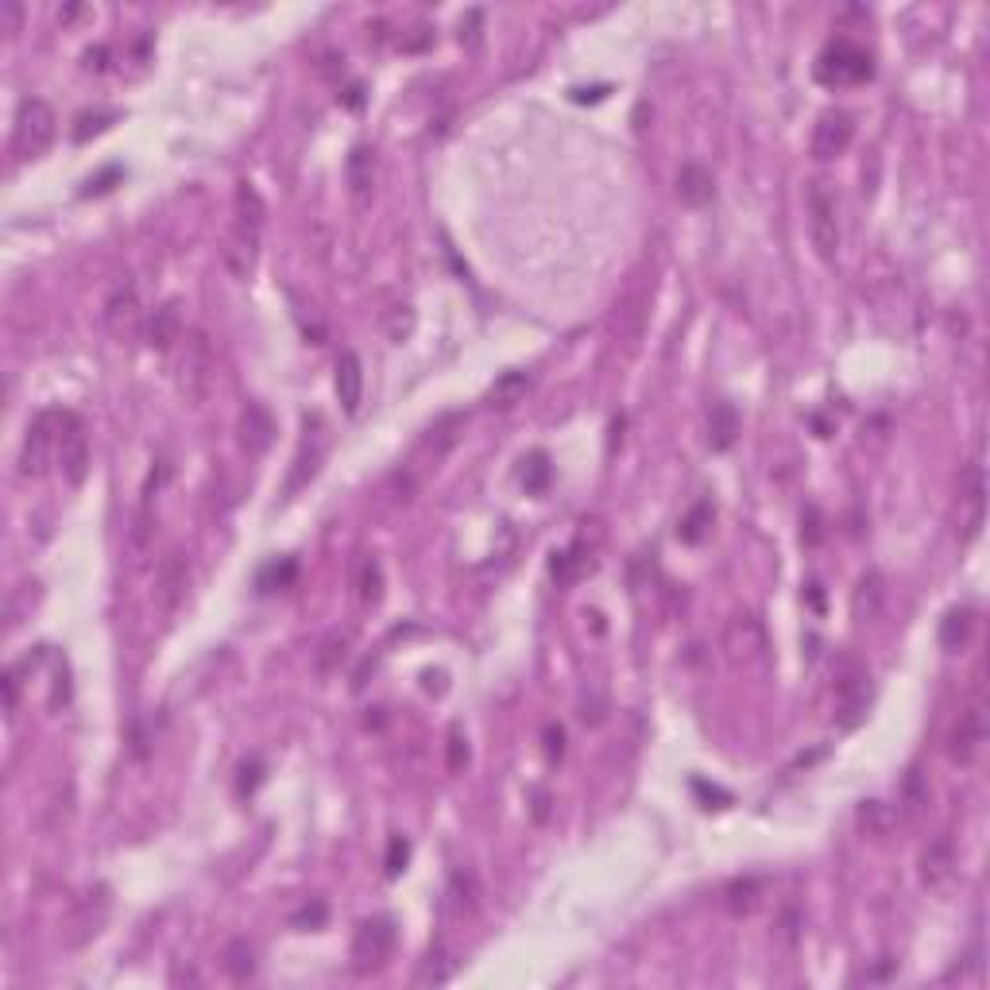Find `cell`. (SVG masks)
I'll return each instance as SVG.
<instances>
[{
    "mask_svg": "<svg viewBox=\"0 0 990 990\" xmlns=\"http://www.w3.org/2000/svg\"><path fill=\"white\" fill-rule=\"evenodd\" d=\"M55 132H59L55 109H51L43 97H24L20 109H16V120H12V155H16L20 163L39 159V155L51 147Z\"/></svg>",
    "mask_w": 990,
    "mask_h": 990,
    "instance_id": "6da1fadb",
    "label": "cell"
},
{
    "mask_svg": "<svg viewBox=\"0 0 990 990\" xmlns=\"http://www.w3.org/2000/svg\"><path fill=\"white\" fill-rule=\"evenodd\" d=\"M871 74H874L871 51H863L851 39H832L820 51V59H816V82L828 89L863 86V82H871Z\"/></svg>",
    "mask_w": 990,
    "mask_h": 990,
    "instance_id": "7a4b0ae2",
    "label": "cell"
},
{
    "mask_svg": "<svg viewBox=\"0 0 990 990\" xmlns=\"http://www.w3.org/2000/svg\"><path fill=\"white\" fill-rule=\"evenodd\" d=\"M213 372H217V356L202 329H190L182 337V360H178V391L190 407H202L213 391Z\"/></svg>",
    "mask_w": 990,
    "mask_h": 990,
    "instance_id": "3957f363",
    "label": "cell"
},
{
    "mask_svg": "<svg viewBox=\"0 0 990 990\" xmlns=\"http://www.w3.org/2000/svg\"><path fill=\"white\" fill-rule=\"evenodd\" d=\"M805 213H809V236L820 260H836L840 252V209L836 198L828 194L824 182H809L805 186Z\"/></svg>",
    "mask_w": 990,
    "mask_h": 990,
    "instance_id": "277c9868",
    "label": "cell"
},
{
    "mask_svg": "<svg viewBox=\"0 0 990 990\" xmlns=\"http://www.w3.org/2000/svg\"><path fill=\"white\" fill-rule=\"evenodd\" d=\"M59 418H62V410H43V414H35V422H31L28 434H24V445H20V476L39 480V476L47 472L51 457L59 453Z\"/></svg>",
    "mask_w": 990,
    "mask_h": 990,
    "instance_id": "5b68a950",
    "label": "cell"
},
{
    "mask_svg": "<svg viewBox=\"0 0 990 990\" xmlns=\"http://www.w3.org/2000/svg\"><path fill=\"white\" fill-rule=\"evenodd\" d=\"M260 248H263V229L260 225H248V221H236L229 225V233H225V244H221V263H225V271L240 279V283H248L252 275H256V263H260Z\"/></svg>",
    "mask_w": 990,
    "mask_h": 990,
    "instance_id": "8992f818",
    "label": "cell"
},
{
    "mask_svg": "<svg viewBox=\"0 0 990 990\" xmlns=\"http://www.w3.org/2000/svg\"><path fill=\"white\" fill-rule=\"evenodd\" d=\"M59 465H62V476H66L74 488L86 484L89 441H86V426H82V418H78L74 410H62V418H59Z\"/></svg>",
    "mask_w": 990,
    "mask_h": 990,
    "instance_id": "52a82bcc",
    "label": "cell"
},
{
    "mask_svg": "<svg viewBox=\"0 0 990 990\" xmlns=\"http://www.w3.org/2000/svg\"><path fill=\"white\" fill-rule=\"evenodd\" d=\"M395 948V925L387 917H372V921H360V929L352 936V967L356 971H376L387 963Z\"/></svg>",
    "mask_w": 990,
    "mask_h": 990,
    "instance_id": "ba28073f",
    "label": "cell"
},
{
    "mask_svg": "<svg viewBox=\"0 0 990 990\" xmlns=\"http://www.w3.org/2000/svg\"><path fill=\"white\" fill-rule=\"evenodd\" d=\"M855 140V117L847 109H828L813 124V159H836Z\"/></svg>",
    "mask_w": 990,
    "mask_h": 990,
    "instance_id": "9c48e42d",
    "label": "cell"
},
{
    "mask_svg": "<svg viewBox=\"0 0 990 990\" xmlns=\"http://www.w3.org/2000/svg\"><path fill=\"white\" fill-rule=\"evenodd\" d=\"M186 584H190V557L175 550V554L163 557V565L155 573V608L163 615H175V608L186 596Z\"/></svg>",
    "mask_w": 990,
    "mask_h": 990,
    "instance_id": "30bf717a",
    "label": "cell"
},
{
    "mask_svg": "<svg viewBox=\"0 0 990 990\" xmlns=\"http://www.w3.org/2000/svg\"><path fill=\"white\" fill-rule=\"evenodd\" d=\"M983 743H987V720H983V708L971 704L960 716L952 739H948V755H952V762H960V766H975L979 755H983Z\"/></svg>",
    "mask_w": 990,
    "mask_h": 990,
    "instance_id": "8fae6325",
    "label": "cell"
},
{
    "mask_svg": "<svg viewBox=\"0 0 990 990\" xmlns=\"http://www.w3.org/2000/svg\"><path fill=\"white\" fill-rule=\"evenodd\" d=\"M105 329L117 337V341H128L132 333L144 329V310H140V294L132 283H124L117 291L109 294L105 302Z\"/></svg>",
    "mask_w": 990,
    "mask_h": 990,
    "instance_id": "7c38bea8",
    "label": "cell"
},
{
    "mask_svg": "<svg viewBox=\"0 0 990 990\" xmlns=\"http://www.w3.org/2000/svg\"><path fill=\"white\" fill-rule=\"evenodd\" d=\"M871 677L867 673H851L836 685V720L840 728H855L863 716H867V704H871Z\"/></svg>",
    "mask_w": 990,
    "mask_h": 990,
    "instance_id": "4fadbf2b",
    "label": "cell"
},
{
    "mask_svg": "<svg viewBox=\"0 0 990 990\" xmlns=\"http://www.w3.org/2000/svg\"><path fill=\"white\" fill-rule=\"evenodd\" d=\"M325 445H329V437H325V426H321V418H318V430H314V434H310V426H306L302 449H298V457H294L291 480H287V495H294L302 484H310V480L318 476L321 461H325Z\"/></svg>",
    "mask_w": 990,
    "mask_h": 990,
    "instance_id": "5bb4252c",
    "label": "cell"
},
{
    "mask_svg": "<svg viewBox=\"0 0 990 990\" xmlns=\"http://www.w3.org/2000/svg\"><path fill=\"white\" fill-rule=\"evenodd\" d=\"M728 654L735 662H758L766 654V635L762 623L751 615H735L728 623Z\"/></svg>",
    "mask_w": 990,
    "mask_h": 990,
    "instance_id": "9a60e30c",
    "label": "cell"
},
{
    "mask_svg": "<svg viewBox=\"0 0 990 990\" xmlns=\"http://www.w3.org/2000/svg\"><path fill=\"white\" fill-rule=\"evenodd\" d=\"M275 441V418L260 407V403H248L240 414V445L248 457H263Z\"/></svg>",
    "mask_w": 990,
    "mask_h": 990,
    "instance_id": "2e32d148",
    "label": "cell"
},
{
    "mask_svg": "<svg viewBox=\"0 0 990 990\" xmlns=\"http://www.w3.org/2000/svg\"><path fill=\"white\" fill-rule=\"evenodd\" d=\"M882 608H886V577L878 569H867L851 592V615H855V623H874Z\"/></svg>",
    "mask_w": 990,
    "mask_h": 990,
    "instance_id": "e0dca14e",
    "label": "cell"
},
{
    "mask_svg": "<svg viewBox=\"0 0 990 990\" xmlns=\"http://www.w3.org/2000/svg\"><path fill=\"white\" fill-rule=\"evenodd\" d=\"M333 387H337V399L345 414H356L360 410V399H364V364L352 349H345L337 356V376H333Z\"/></svg>",
    "mask_w": 990,
    "mask_h": 990,
    "instance_id": "ac0fdd59",
    "label": "cell"
},
{
    "mask_svg": "<svg viewBox=\"0 0 990 990\" xmlns=\"http://www.w3.org/2000/svg\"><path fill=\"white\" fill-rule=\"evenodd\" d=\"M144 337L147 345L155 352H167L175 349V341L186 337V329H182V310H178V302H163L144 325Z\"/></svg>",
    "mask_w": 990,
    "mask_h": 990,
    "instance_id": "d6986e66",
    "label": "cell"
},
{
    "mask_svg": "<svg viewBox=\"0 0 990 990\" xmlns=\"http://www.w3.org/2000/svg\"><path fill=\"white\" fill-rule=\"evenodd\" d=\"M956 874V851H952V840H932L921 855V882L929 890H944Z\"/></svg>",
    "mask_w": 990,
    "mask_h": 990,
    "instance_id": "ffe728a7",
    "label": "cell"
},
{
    "mask_svg": "<svg viewBox=\"0 0 990 990\" xmlns=\"http://www.w3.org/2000/svg\"><path fill=\"white\" fill-rule=\"evenodd\" d=\"M677 198L685 205H693V209L712 202L716 198V178H712V171L700 167V163H685L681 175H677Z\"/></svg>",
    "mask_w": 990,
    "mask_h": 990,
    "instance_id": "44dd1931",
    "label": "cell"
},
{
    "mask_svg": "<svg viewBox=\"0 0 990 990\" xmlns=\"http://www.w3.org/2000/svg\"><path fill=\"white\" fill-rule=\"evenodd\" d=\"M724 905L735 917H751L758 905H762V878L755 874H743V878H731L728 890H724Z\"/></svg>",
    "mask_w": 990,
    "mask_h": 990,
    "instance_id": "7402d4cb",
    "label": "cell"
},
{
    "mask_svg": "<svg viewBox=\"0 0 990 990\" xmlns=\"http://www.w3.org/2000/svg\"><path fill=\"white\" fill-rule=\"evenodd\" d=\"M735 437H739V410L731 403H716L708 410V441H712V449L724 453V449L735 445Z\"/></svg>",
    "mask_w": 990,
    "mask_h": 990,
    "instance_id": "603a6c76",
    "label": "cell"
},
{
    "mask_svg": "<svg viewBox=\"0 0 990 990\" xmlns=\"http://www.w3.org/2000/svg\"><path fill=\"white\" fill-rule=\"evenodd\" d=\"M128 554L132 557H144L151 550V542H155V507L140 499V507L132 511V523H128Z\"/></svg>",
    "mask_w": 990,
    "mask_h": 990,
    "instance_id": "cb8c5ba5",
    "label": "cell"
},
{
    "mask_svg": "<svg viewBox=\"0 0 990 990\" xmlns=\"http://www.w3.org/2000/svg\"><path fill=\"white\" fill-rule=\"evenodd\" d=\"M526 391H530V376L519 372V368H511V372H503V376L492 383V391H488V403L495 410H511L515 403H523Z\"/></svg>",
    "mask_w": 990,
    "mask_h": 990,
    "instance_id": "d4e9b609",
    "label": "cell"
},
{
    "mask_svg": "<svg viewBox=\"0 0 990 990\" xmlns=\"http://www.w3.org/2000/svg\"><path fill=\"white\" fill-rule=\"evenodd\" d=\"M971 631H975V612L967 604L952 608V612L944 615V623H940V646L944 650H963L967 639H971Z\"/></svg>",
    "mask_w": 990,
    "mask_h": 990,
    "instance_id": "484cf974",
    "label": "cell"
},
{
    "mask_svg": "<svg viewBox=\"0 0 990 990\" xmlns=\"http://www.w3.org/2000/svg\"><path fill=\"white\" fill-rule=\"evenodd\" d=\"M372 178H376V151H372V147H356L349 155V186H352V194H356V202L368 198Z\"/></svg>",
    "mask_w": 990,
    "mask_h": 990,
    "instance_id": "4316f807",
    "label": "cell"
},
{
    "mask_svg": "<svg viewBox=\"0 0 990 990\" xmlns=\"http://www.w3.org/2000/svg\"><path fill=\"white\" fill-rule=\"evenodd\" d=\"M225 971L233 975L236 983H244V979L256 975V944L248 936H236L233 944L225 948Z\"/></svg>",
    "mask_w": 990,
    "mask_h": 990,
    "instance_id": "83f0119b",
    "label": "cell"
},
{
    "mask_svg": "<svg viewBox=\"0 0 990 990\" xmlns=\"http://www.w3.org/2000/svg\"><path fill=\"white\" fill-rule=\"evenodd\" d=\"M963 499H967V511H971L963 542H971L979 534V526H983V468L979 465H971V472H967V492H963Z\"/></svg>",
    "mask_w": 990,
    "mask_h": 990,
    "instance_id": "f1b7e54d",
    "label": "cell"
},
{
    "mask_svg": "<svg viewBox=\"0 0 990 990\" xmlns=\"http://www.w3.org/2000/svg\"><path fill=\"white\" fill-rule=\"evenodd\" d=\"M356 596H360V604H379V596H383V569H379L376 557H364V561H360Z\"/></svg>",
    "mask_w": 990,
    "mask_h": 990,
    "instance_id": "f546056e",
    "label": "cell"
},
{
    "mask_svg": "<svg viewBox=\"0 0 990 990\" xmlns=\"http://www.w3.org/2000/svg\"><path fill=\"white\" fill-rule=\"evenodd\" d=\"M449 909L453 913H472L476 909V878H472V871H457L453 874V882H449Z\"/></svg>",
    "mask_w": 990,
    "mask_h": 990,
    "instance_id": "4dcf8cb0",
    "label": "cell"
},
{
    "mask_svg": "<svg viewBox=\"0 0 990 990\" xmlns=\"http://www.w3.org/2000/svg\"><path fill=\"white\" fill-rule=\"evenodd\" d=\"M584 569H588V561H584L581 546H573V550H561V554H554V561H550V573H554L557 584H573L584 573Z\"/></svg>",
    "mask_w": 990,
    "mask_h": 990,
    "instance_id": "1f68e13d",
    "label": "cell"
},
{
    "mask_svg": "<svg viewBox=\"0 0 990 990\" xmlns=\"http://www.w3.org/2000/svg\"><path fill=\"white\" fill-rule=\"evenodd\" d=\"M349 642H352V635L349 631H337V635H329V639L321 642V654H318V673H329L337 670L341 662H345V654H349Z\"/></svg>",
    "mask_w": 990,
    "mask_h": 990,
    "instance_id": "d6a6232c",
    "label": "cell"
},
{
    "mask_svg": "<svg viewBox=\"0 0 990 990\" xmlns=\"http://www.w3.org/2000/svg\"><path fill=\"white\" fill-rule=\"evenodd\" d=\"M523 488L530 495L546 492V484H550V476H554V468H550V457L546 453H530V461H523Z\"/></svg>",
    "mask_w": 990,
    "mask_h": 990,
    "instance_id": "836d02e7",
    "label": "cell"
},
{
    "mask_svg": "<svg viewBox=\"0 0 990 990\" xmlns=\"http://www.w3.org/2000/svg\"><path fill=\"white\" fill-rule=\"evenodd\" d=\"M445 766H449V774H461L468 766V735L461 724H453L445 735Z\"/></svg>",
    "mask_w": 990,
    "mask_h": 990,
    "instance_id": "e575fe53",
    "label": "cell"
},
{
    "mask_svg": "<svg viewBox=\"0 0 990 990\" xmlns=\"http://www.w3.org/2000/svg\"><path fill=\"white\" fill-rule=\"evenodd\" d=\"M298 573V561L294 557H283V561H271L267 569L260 573V592H275V588H287Z\"/></svg>",
    "mask_w": 990,
    "mask_h": 990,
    "instance_id": "d590c367",
    "label": "cell"
},
{
    "mask_svg": "<svg viewBox=\"0 0 990 990\" xmlns=\"http://www.w3.org/2000/svg\"><path fill=\"white\" fill-rule=\"evenodd\" d=\"M712 526V503H697L689 515H685V523H681V542H700L704 538V530Z\"/></svg>",
    "mask_w": 990,
    "mask_h": 990,
    "instance_id": "8d00e7d4",
    "label": "cell"
},
{
    "mask_svg": "<svg viewBox=\"0 0 990 990\" xmlns=\"http://www.w3.org/2000/svg\"><path fill=\"white\" fill-rule=\"evenodd\" d=\"M859 824H863L871 836H886V828H890L886 805H882V801H863V805H859Z\"/></svg>",
    "mask_w": 990,
    "mask_h": 990,
    "instance_id": "74e56055",
    "label": "cell"
},
{
    "mask_svg": "<svg viewBox=\"0 0 990 990\" xmlns=\"http://www.w3.org/2000/svg\"><path fill=\"white\" fill-rule=\"evenodd\" d=\"M325 917H329V909H325V902H306L298 913H291V925L298 932H314V929H321L325 925Z\"/></svg>",
    "mask_w": 990,
    "mask_h": 990,
    "instance_id": "f35d334b",
    "label": "cell"
},
{
    "mask_svg": "<svg viewBox=\"0 0 990 990\" xmlns=\"http://www.w3.org/2000/svg\"><path fill=\"white\" fill-rule=\"evenodd\" d=\"M120 178H124V171H120V167H105L101 175H93L86 186H82V198H97V194H109V190H113V182H120Z\"/></svg>",
    "mask_w": 990,
    "mask_h": 990,
    "instance_id": "ab89813d",
    "label": "cell"
},
{
    "mask_svg": "<svg viewBox=\"0 0 990 990\" xmlns=\"http://www.w3.org/2000/svg\"><path fill=\"white\" fill-rule=\"evenodd\" d=\"M109 120H117V113H101V109H97V113H82V117H78V128H74V140L86 144L89 132H101Z\"/></svg>",
    "mask_w": 990,
    "mask_h": 990,
    "instance_id": "60d3db41",
    "label": "cell"
},
{
    "mask_svg": "<svg viewBox=\"0 0 990 990\" xmlns=\"http://www.w3.org/2000/svg\"><path fill=\"white\" fill-rule=\"evenodd\" d=\"M407 859H410V844L403 840V836H391V844H387V874L395 878V874H403V867H407Z\"/></svg>",
    "mask_w": 990,
    "mask_h": 990,
    "instance_id": "b9f144b4",
    "label": "cell"
},
{
    "mask_svg": "<svg viewBox=\"0 0 990 990\" xmlns=\"http://www.w3.org/2000/svg\"><path fill=\"white\" fill-rule=\"evenodd\" d=\"M171 472H175V468H171V461H155V468L147 472V484H144V499H147V503H155V495L163 492V484L171 480Z\"/></svg>",
    "mask_w": 990,
    "mask_h": 990,
    "instance_id": "7bdbcfd3",
    "label": "cell"
},
{
    "mask_svg": "<svg viewBox=\"0 0 990 990\" xmlns=\"http://www.w3.org/2000/svg\"><path fill=\"white\" fill-rule=\"evenodd\" d=\"M0 685H4V708H8V716H12L16 704H20V666H8Z\"/></svg>",
    "mask_w": 990,
    "mask_h": 990,
    "instance_id": "ee69618b",
    "label": "cell"
},
{
    "mask_svg": "<svg viewBox=\"0 0 990 990\" xmlns=\"http://www.w3.org/2000/svg\"><path fill=\"white\" fill-rule=\"evenodd\" d=\"M546 755H550V762H557V758L565 755V731L557 728V724L546 728Z\"/></svg>",
    "mask_w": 990,
    "mask_h": 990,
    "instance_id": "f6af8a7d",
    "label": "cell"
},
{
    "mask_svg": "<svg viewBox=\"0 0 990 990\" xmlns=\"http://www.w3.org/2000/svg\"><path fill=\"white\" fill-rule=\"evenodd\" d=\"M805 515H809V526L801 530V538H805V546H816V542L824 538V526H820V511H816V507H809Z\"/></svg>",
    "mask_w": 990,
    "mask_h": 990,
    "instance_id": "bcb514c9",
    "label": "cell"
},
{
    "mask_svg": "<svg viewBox=\"0 0 990 990\" xmlns=\"http://www.w3.org/2000/svg\"><path fill=\"white\" fill-rule=\"evenodd\" d=\"M82 59H86V70L101 74V70H109V47H89Z\"/></svg>",
    "mask_w": 990,
    "mask_h": 990,
    "instance_id": "7dc6e473",
    "label": "cell"
},
{
    "mask_svg": "<svg viewBox=\"0 0 990 990\" xmlns=\"http://www.w3.org/2000/svg\"><path fill=\"white\" fill-rule=\"evenodd\" d=\"M4 20H8V31L20 28V4H4Z\"/></svg>",
    "mask_w": 990,
    "mask_h": 990,
    "instance_id": "c3c4849f",
    "label": "cell"
}]
</instances>
